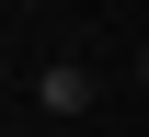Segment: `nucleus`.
<instances>
[{"label": "nucleus", "instance_id": "obj_1", "mask_svg": "<svg viewBox=\"0 0 149 137\" xmlns=\"http://www.w3.org/2000/svg\"><path fill=\"white\" fill-rule=\"evenodd\" d=\"M92 103H103V69L92 57H46L35 69V114H92Z\"/></svg>", "mask_w": 149, "mask_h": 137}]
</instances>
